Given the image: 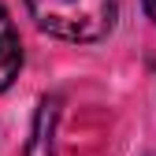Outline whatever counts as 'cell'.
<instances>
[{"label": "cell", "mask_w": 156, "mask_h": 156, "mask_svg": "<svg viewBox=\"0 0 156 156\" xmlns=\"http://www.w3.org/2000/svg\"><path fill=\"white\" fill-rule=\"evenodd\" d=\"M34 23L63 41H101L115 23V0H26Z\"/></svg>", "instance_id": "obj_1"}, {"label": "cell", "mask_w": 156, "mask_h": 156, "mask_svg": "<svg viewBox=\"0 0 156 156\" xmlns=\"http://www.w3.org/2000/svg\"><path fill=\"white\" fill-rule=\"evenodd\" d=\"M145 15L152 19V23H156V0H145Z\"/></svg>", "instance_id": "obj_4"}, {"label": "cell", "mask_w": 156, "mask_h": 156, "mask_svg": "<svg viewBox=\"0 0 156 156\" xmlns=\"http://www.w3.org/2000/svg\"><path fill=\"white\" fill-rule=\"evenodd\" d=\"M19 67H23V45H19V30L11 23V15L0 8V93H4L11 82Z\"/></svg>", "instance_id": "obj_2"}, {"label": "cell", "mask_w": 156, "mask_h": 156, "mask_svg": "<svg viewBox=\"0 0 156 156\" xmlns=\"http://www.w3.org/2000/svg\"><path fill=\"white\" fill-rule=\"evenodd\" d=\"M52 119H56V101H41V112H37V123H34V141H30L26 156H52V134H45V123L52 130Z\"/></svg>", "instance_id": "obj_3"}]
</instances>
